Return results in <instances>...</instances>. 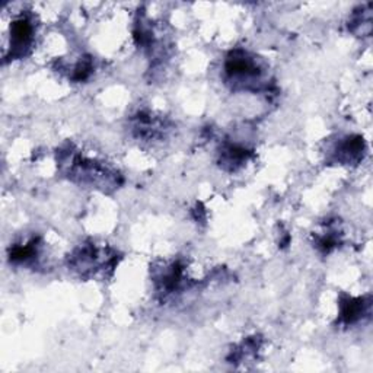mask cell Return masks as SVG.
<instances>
[{
    "mask_svg": "<svg viewBox=\"0 0 373 373\" xmlns=\"http://www.w3.org/2000/svg\"><path fill=\"white\" fill-rule=\"evenodd\" d=\"M226 73L238 84H254V80L261 78V69L255 59L244 51H237L226 62Z\"/></svg>",
    "mask_w": 373,
    "mask_h": 373,
    "instance_id": "obj_1",
    "label": "cell"
},
{
    "mask_svg": "<svg viewBox=\"0 0 373 373\" xmlns=\"http://www.w3.org/2000/svg\"><path fill=\"white\" fill-rule=\"evenodd\" d=\"M34 28L33 24L26 18H19L12 24V47L17 53H22L24 48L30 47L33 43Z\"/></svg>",
    "mask_w": 373,
    "mask_h": 373,
    "instance_id": "obj_2",
    "label": "cell"
},
{
    "mask_svg": "<svg viewBox=\"0 0 373 373\" xmlns=\"http://www.w3.org/2000/svg\"><path fill=\"white\" fill-rule=\"evenodd\" d=\"M363 312H365L363 300H361V299H357V300L349 299L347 302H343L341 318L347 324H352V322L357 321L358 318H361V315H363Z\"/></svg>",
    "mask_w": 373,
    "mask_h": 373,
    "instance_id": "obj_3",
    "label": "cell"
}]
</instances>
